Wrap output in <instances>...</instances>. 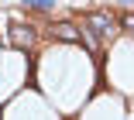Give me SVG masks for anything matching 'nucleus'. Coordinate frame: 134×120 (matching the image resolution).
<instances>
[{
    "label": "nucleus",
    "instance_id": "obj_1",
    "mask_svg": "<svg viewBox=\"0 0 134 120\" xmlns=\"http://www.w3.org/2000/svg\"><path fill=\"white\" fill-rule=\"evenodd\" d=\"M114 17H110V10H93V14H83V31H90L93 38H107L114 31Z\"/></svg>",
    "mask_w": 134,
    "mask_h": 120
},
{
    "label": "nucleus",
    "instance_id": "obj_2",
    "mask_svg": "<svg viewBox=\"0 0 134 120\" xmlns=\"http://www.w3.org/2000/svg\"><path fill=\"white\" fill-rule=\"evenodd\" d=\"M52 31H55V38H62V41H83V35H79L76 24H55Z\"/></svg>",
    "mask_w": 134,
    "mask_h": 120
},
{
    "label": "nucleus",
    "instance_id": "obj_3",
    "mask_svg": "<svg viewBox=\"0 0 134 120\" xmlns=\"http://www.w3.org/2000/svg\"><path fill=\"white\" fill-rule=\"evenodd\" d=\"M24 7H35V10H52L55 7V0H21Z\"/></svg>",
    "mask_w": 134,
    "mask_h": 120
},
{
    "label": "nucleus",
    "instance_id": "obj_4",
    "mask_svg": "<svg viewBox=\"0 0 134 120\" xmlns=\"http://www.w3.org/2000/svg\"><path fill=\"white\" fill-rule=\"evenodd\" d=\"M120 24H124V31H131V35H134V14H124V17H120Z\"/></svg>",
    "mask_w": 134,
    "mask_h": 120
}]
</instances>
